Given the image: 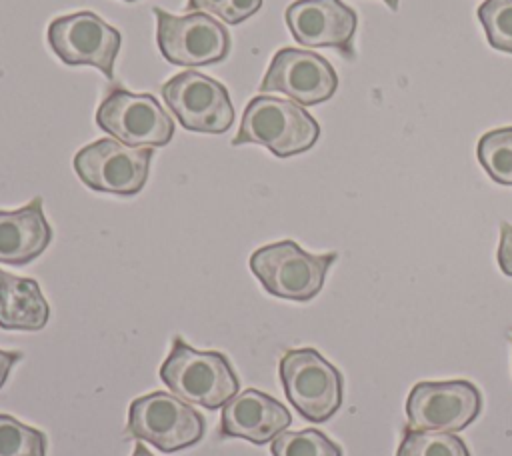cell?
<instances>
[{
	"mask_svg": "<svg viewBox=\"0 0 512 456\" xmlns=\"http://www.w3.org/2000/svg\"><path fill=\"white\" fill-rule=\"evenodd\" d=\"M160 380L180 400L208 410L222 408L240 388L238 376L222 352L194 350L180 336L172 340L160 366Z\"/></svg>",
	"mask_w": 512,
	"mask_h": 456,
	"instance_id": "1",
	"label": "cell"
},
{
	"mask_svg": "<svg viewBox=\"0 0 512 456\" xmlns=\"http://www.w3.org/2000/svg\"><path fill=\"white\" fill-rule=\"evenodd\" d=\"M318 136V122L300 104L260 94L246 104L232 146L260 144L274 156L288 158L310 150Z\"/></svg>",
	"mask_w": 512,
	"mask_h": 456,
	"instance_id": "2",
	"label": "cell"
},
{
	"mask_svg": "<svg viewBox=\"0 0 512 456\" xmlns=\"http://www.w3.org/2000/svg\"><path fill=\"white\" fill-rule=\"evenodd\" d=\"M336 258V252L310 254L294 240H280L258 248L250 256V270L268 294L306 302L322 290Z\"/></svg>",
	"mask_w": 512,
	"mask_h": 456,
	"instance_id": "3",
	"label": "cell"
},
{
	"mask_svg": "<svg viewBox=\"0 0 512 456\" xmlns=\"http://www.w3.org/2000/svg\"><path fill=\"white\" fill-rule=\"evenodd\" d=\"M278 374L286 398L308 422H326L342 406V374L318 350H288L280 358Z\"/></svg>",
	"mask_w": 512,
	"mask_h": 456,
	"instance_id": "4",
	"label": "cell"
},
{
	"mask_svg": "<svg viewBox=\"0 0 512 456\" xmlns=\"http://www.w3.org/2000/svg\"><path fill=\"white\" fill-rule=\"evenodd\" d=\"M126 432L168 454L198 444L206 432V420L188 402L156 390L132 400Z\"/></svg>",
	"mask_w": 512,
	"mask_h": 456,
	"instance_id": "5",
	"label": "cell"
},
{
	"mask_svg": "<svg viewBox=\"0 0 512 456\" xmlns=\"http://www.w3.org/2000/svg\"><path fill=\"white\" fill-rule=\"evenodd\" d=\"M152 158V148H138L114 138H100L80 148L72 164L78 178L88 188L118 196H134L148 180Z\"/></svg>",
	"mask_w": 512,
	"mask_h": 456,
	"instance_id": "6",
	"label": "cell"
},
{
	"mask_svg": "<svg viewBox=\"0 0 512 456\" xmlns=\"http://www.w3.org/2000/svg\"><path fill=\"white\" fill-rule=\"evenodd\" d=\"M96 124L116 140L138 148H160L174 136L172 118L152 94H134L122 86L104 94Z\"/></svg>",
	"mask_w": 512,
	"mask_h": 456,
	"instance_id": "7",
	"label": "cell"
},
{
	"mask_svg": "<svg viewBox=\"0 0 512 456\" xmlns=\"http://www.w3.org/2000/svg\"><path fill=\"white\" fill-rule=\"evenodd\" d=\"M156 44L162 56L176 66H208L230 54V32L224 24L204 12L184 16L154 8Z\"/></svg>",
	"mask_w": 512,
	"mask_h": 456,
	"instance_id": "8",
	"label": "cell"
},
{
	"mask_svg": "<svg viewBox=\"0 0 512 456\" xmlns=\"http://www.w3.org/2000/svg\"><path fill=\"white\" fill-rule=\"evenodd\" d=\"M52 52L68 66H94L108 80L114 78V62L122 46L120 32L98 14L80 10L54 18L48 26Z\"/></svg>",
	"mask_w": 512,
	"mask_h": 456,
	"instance_id": "9",
	"label": "cell"
},
{
	"mask_svg": "<svg viewBox=\"0 0 512 456\" xmlns=\"http://www.w3.org/2000/svg\"><path fill=\"white\" fill-rule=\"evenodd\" d=\"M162 98L186 130L222 134L234 122L226 86L196 70L180 72L164 82Z\"/></svg>",
	"mask_w": 512,
	"mask_h": 456,
	"instance_id": "10",
	"label": "cell"
},
{
	"mask_svg": "<svg viewBox=\"0 0 512 456\" xmlns=\"http://www.w3.org/2000/svg\"><path fill=\"white\" fill-rule=\"evenodd\" d=\"M480 410V390L468 380L418 382L406 400V428L460 432L476 420Z\"/></svg>",
	"mask_w": 512,
	"mask_h": 456,
	"instance_id": "11",
	"label": "cell"
},
{
	"mask_svg": "<svg viewBox=\"0 0 512 456\" xmlns=\"http://www.w3.org/2000/svg\"><path fill=\"white\" fill-rule=\"evenodd\" d=\"M338 88V74L332 64L302 48H280L258 86L262 94L280 92L302 106H314L334 96Z\"/></svg>",
	"mask_w": 512,
	"mask_h": 456,
	"instance_id": "12",
	"label": "cell"
},
{
	"mask_svg": "<svg viewBox=\"0 0 512 456\" xmlns=\"http://www.w3.org/2000/svg\"><path fill=\"white\" fill-rule=\"evenodd\" d=\"M284 18L298 44L336 48L346 60H354L358 16L342 0H296L286 8Z\"/></svg>",
	"mask_w": 512,
	"mask_h": 456,
	"instance_id": "13",
	"label": "cell"
},
{
	"mask_svg": "<svg viewBox=\"0 0 512 456\" xmlns=\"http://www.w3.org/2000/svg\"><path fill=\"white\" fill-rule=\"evenodd\" d=\"M292 422L288 408L266 392L246 388L222 406L220 438H244L252 444H266L284 432Z\"/></svg>",
	"mask_w": 512,
	"mask_h": 456,
	"instance_id": "14",
	"label": "cell"
},
{
	"mask_svg": "<svg viewBox=\"0 0 512 456\" xmlns=\"http://www.w3.org/2000/svg\"><path fill=\"white\" fill-rule=\"evenodd\" d=\"M52 240V228L42 210V198H32L18 210H0V262L24 266L38 258Z\"/></svg>",
	"mask_w": 512,
	"mask_h": 456,
	"instance_id": "15",
	"label": "cell"
},
{
	"mask_svg": "<svg viewBox=\"0 0 512 456\" xmlns=\"http://www.w3.org/2000/svg\"><path fill=\"white\" fill-rule=\"evenodd\" d=\"M48 316L50 306L40 284L0 268V328L34 332L46 326Z\"/></svg>",
	"mask_w": 512,
	"mask_h": 456,
	"instance_id": "16",
	"label": "cell"
},
{
	"mask_svg": "<svg viewBox=\"0 0 512 456\" xmlns=\"http://www.w3.org/2000/svg\"><path fill=\"white\" fill-rule=\"evenodd\" d=\"M476 156L494 182L512 186V126L486 132L478 140Z\"/></svg>",
	"mask_w": 512,
	"mask_h": 456,
	"instance_id": "17",
	"label": "cell"
},
{
	"mask_svg": "<svg viewBox=\"0 0 512 456\" xmlns=\"http://www.w3.org/2000/svg\"><path fill=\"white\" fill-rule=\"evenodd\" d=\"M396 456H470V452L452 432L404 428Z\"/></svg>",
	"mask_w": 512,
	"mask_h": 456,
	"instance_id": "18",
	"label": "cell"
},
{
	"mask_svg": "<svg viewBox=\"0 0 512 456\" xmlns=\"http://www.w3.org/2000/svg\"><path fill=\"white\" fill-rule=\"evenodd\" d=\"M270 452L272 456H342V448L316 428L280 432L272 440Z\"/></svg>",
	"mask_w": 512,
	"mask_h": 456,
	"instance_id": "19",
	"label": "cell"
},
{
	"mask_svg": "<svg viewBox=\"0 0 512 456\" xmlns=\"http://www.w3.org/2000/svg\"><path fill=\"white\" fill-rule=\"evenodd\" d=\"M46 434L0 414V456H46Z\"/></svg>",
	"mask_w": 512,
	"mask_h": 456,
	"instance_id": "20",
	"label": "cell"
},
{
	"mask_svg": "<svg viewBox=\"0 0 512 456\" xmlns=\"http://www.w3.org/2000/svg\"><path fill=\"white\" fill-rule=\"evenodd\" d=\"M476 16L494 50L512 54V0H484Z\"/></svg>",
	"mask_w": 512,
	"mask_h": 456,
	"instance_id": "21",
	"label": "cell"
},
{
	"mask_svg": "<svg viewBox=\"0 0 512 456\" xmlns=\"http://www.w3.org/2000/svg\"><path fill=\"white\" fill-rule=\"evenodd\" d=\"M262 8V0H188V12H208L226 24H240Z\"/></svg>",
	"mask_w": 512,
	"mask_h": 456,
	"instance_id": "22",
	"label": "cell"
},
{
	"mask_svg": "<svg viewBox=\"0 0 512 456\" xmlns=\"http://www.w3.org/2000/svg\"><path fill=\"white\" fill-rule=\"evenodd\" d=\"M498 266L506 276H512V224H500V244H498Z\"/></svg>",
	"mask_w": 512,
	"mask_h": 456,
	"instance_id": "23",
	"label": "cell"
},
{
	"mask_svg": "<svg viewBox=\"0 0 512 456\" xmlns=\"http://www.w3.org/2000/svg\"><path fill=\"white\" fill-rule=\"evenodd\" d=\"M22 360V352H6V350H0V388L6 384L8 376H10V370L16 362Z\"/></svg>",
	"mask_w": 512,
	"mask_h": 456,
	"instance_id": "24",
	"label": "cell"
},
{
	"mask_svg": "<svg viewBox=\"0 0 512 456\" xmlns=\"http://www.w3.org/2000/svg\"><path fill=\"white\" fill-rule=\"evenodd\" d=\"M132 456H154V454H152V452H150L142 442H136Z\"/></svg>",
	"mask_w": 512,
	"mask_h": 456,
	"instance_id": "25",
	"label": "cell"
},
{
	"mask_svg": "<svg viewBox=\"0 0 512 456\" xmlns=\"http://www.w3.org/2000/svg\"><path fill=\"white\" fill-rule=\"evenodd\" d=\"M388 6H390V10H398V4H400V0H384Z\"/></svg>",
	"mask_w": 512,
	"mask_h": 456,
	"instance_id": "26",
	"label": "cell"
},
{
	"mask_svg": "<svg viewBox=\"0 0 512 456\" xmlns=\"http://www.w3.org/2000/svg\"><path fill=\"white\" fill-rule=\"evenodd\" d=\"M508 338H510V340H512V330H510V332H508Z\"/></svg>",
	"mask_w": 512,
	"mask_h": 456,
	"instance_id": "27",
	"label": "cell"
},
{
	"mask_svg": "<svg viewBox=\"0 0 512 456\" xmlns=\"http://www.w3.org/2000/svg\"><path fill=\"white\" fill-rule=\"evenodd\" d=\"M126 2H134V0H126Z\"/></svg>",
	"mask_w": 512,
	"mask_h": 456,
	"instance_id": "28",
	"label": "cell"
}]
</instances>
